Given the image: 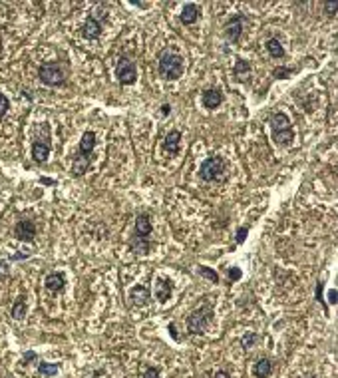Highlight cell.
I'll return each mask as SVG.
<instances>
[{
	"instance_id": "cell-1",
	"label": "cell",
	"mask_w": 338,
	"mask_h": 378,
	"mask_svg": "<svg viewBox=\"0 0 338 378\" xmlns=\"http://www.w3.org/2000/svg\"><path fill=\"white\" fill-rule=\"evenodd\" d=\"M269 123L272 128V139L277 145H288L294 139V130L288 116L285 112H272L269 116Z\"/></svg>"
},
{
	"instance_id": "cell-2",
	"label": "cell",
	"mask_w": 338,
	"mask_h": 378,
	"mask_svg": "<svg viewBox=\"0 0 338 378\" xmlns=\"http://www.w3.org/2000/svg\"><path fill=\"white\" fill-rule=\"evenodd\" d=\"M183 58L171 50H163L159 54V62H157V70H159V76L173 82V80H179L183 76Z\"/></svg>"
},
{
	"instance_id": "cell-3",
	"label": "cell",
	"mask_w": 338,
	"mask_h": 378,
	"mask_svg": "<svg viewBox=\"0 0 338 378\" xmlns=\"http://www.w3.org/2000/svg\"><path fill=\"white\" fill-rule=\"evenodd\" d=\"M213 317H215V310H213V307H211L209 303H203L197 309H193L191 312H189V317H187V330H189V334H203L209 328V325L213 323Z\"/></svg>"
},
{
	"instance_id": "cell-4",
	"label": "cell",
	"mask_w": 338,
	"mask_h": 378,
	"mask_svg": "<svg viewBox=\"0 0 338 378\" xmlns=\"http://www.w3.org/2000/svg\"><path fill=\"white\" fill-rule=\"evenodd\" d=\"M225 172H227V163L221 155H209L199 165V177L203 181H217L223 177Z\"/></svg>"
},
{
	"instance_id": "cell-5",
	"label": "cell",
	"mask_w": 338,
	"mask_h": 378,
	"mask_svg": "<svg viewBox=\"0 0 338 378\" xmlns=\"http://www.w3.org/2000/svg\"><path fill=\"white\" fill-rule=\"evenodd\" d=\"M38 78L42 84L46 86H64L66 84V76L62 72V68L56 64V62H46L42 64L40 70H38Z\"/></svg>"
},
{
	"instance_id": "cell-6",
	"label": "cell",
	"mask_w": 338,
	"mask_h": 378,
	"mask_svg": "<svg viewBox=\"0 0 338 378\" xmlns=\"http://www.w3.org/2000/svg\"><path fill=\"white\" fill-rule=\"evenodd\" d=\"M247 22H249V20H247V16L243 12L233 14V16L227 20V24H225V38L231 42V44H237V42L241 40Z\"/></svg>"
},
{
	"instance_id": "cell-7",
	"label": "cell",
	"mask_w": 338,
	"mask_h": 378,
	"mask_svg": "<svg viewBox=\"0 0 338 378\" xmlns=\"http://www.w3.org/2000/svg\"><path fill=\"white\" fill-rule=\"evenodd\" d=\"M116 76H118V82L121 86H132L137 80V68L134 64V60L130 58H119L118 62V68H116Z\"/></svg>"
},
{
	"instance_id": "cell-8",
	"label": "cell",
	"mask_w": 338,
	"mask_h": 378,
	"mask_svg": "<svg viewBox=\"0 0 338 378\" xmlns=\"http://www.w3.org/2000/svg\"><path fill=\"white\" fill-rule=\"evenodd\" d=\"M14 237L18 241H24V243L34 241V237H36V225H34V221H30V219L18 221L14 225Z\"/></svg>"
},
{
	"instance_id": "cell-9",
	"label": "cell",
	"mask_w": 338,
	"mask_h": 378,
	"mask_svg": "<svg viewBox=\"0 0 338 378\" xmlns=\"http://www.w3.org/2000/svg\"><path fill=\"white\" fill-rule=\"evenodd\" d=\"M100 34H101V20L96 14H90L82 26V36L86 40H98Z\"/></svg>"
},
{
	"instance_id": "cell-10",
	"label": "cell",
	"mask_w": 338,
	"mask_h": 378,
	"mask_svg": "<svg viewBox=\"0 0 338 378\" xmlns=\"http://www.w3.org/2000/svg\"><path fill=\"white\" fill-rule=\"evenodd\" d=\"M171 295H173V283H171V279H163V277H159V279L155 281V299H157L161 305H165L169 299H171Z\"/></svg>"
},
{
	"instance_id": "cell-11",
	"label": "cell",
	"mask_w": 338,
	"mask_h": 378,
	"mask_svg": "<svg viewBox=\"0 0 338 378\" xmlns=\"http://www.w3.org/2000/svg\"><path fill=\"white\" fill-rule=\"evenodd\" d=\"M50 155V137H44V139H36L32 143V159L36 163H44Z\"/></svg>"
},
{
	"instance_id": "cell-12",
	"label": "cell",
	"mask_w": 338,
	"mask_h": 378,
	"mask_svg": "<svg viewBox=\"0 0 338 378\" xmlns=\"http://www.w3.org/2000/svg\"><path fill=\"white\" fill-rule=\"evenodd\" d=\"M223 92L221 90H217V88H207L203 94H201V102H203V106L207 108V110H215V108H219L221 103H223Z\"/></svg>"
},
{
	"instance_id": "cell-13",
	"label": "cell",
	"mask_w": 338,
	"mask_h": 378,
	"mask_svg": "<svg viewBox=\"0 0 338 378\" xmlns=\"http://www.w3.org/2000/svg\"><path fill=\"white\" fill-rule=\"evenodd\" d=\"M94 148H96V134L94 132H86L82 136V139H80V145H78V155H82V157H88V159H92V155H94Z\"/></svg>"
},
{
	"instance_id": "cell-14",
	"label": "cell",
	"mask_w": 338,
	"mask_h": 378,
	"mask_svg": "<svg viewBox=\"0 0 338 378\" xmlns=\"http://www.w3.org/2000/svg\"><path fill=\"white\" fill-rule=\"evenodd\" d=\"M199 16H201V8H199L195 2H187V4L183 6V10H181L179 20H181V24L189 26V24H195L197 20H199Z\"/></svg>"
},
{
	"instance_id": "cell-15",
	"label": "cell",
	"mask_w": 338,
	"mask_h": 378,
	"mask_svg": "<svg viewBox=\"0 0 338 378\" xmlns=\"http://www.w3.org/2000/svg\"><path fill=\"white\" fill-rule=\"evenodd\" d=\"M44 287L50 291V292H60V291H64L66 287V277H64V273H48L46 279H44Z\"/></svg>"
},
{
	"instance_id": "cell-16",
	"label": "cell",
	"mask_w": 338,
	"mask_h": 378,
	"mask_svg": "<svg viewBox=\"0 0 338 378\" xmlns=\"http://www.w3.org/2000/svg\"><path fill=\"white\" fill-rule=\"evenodd\" d=\"M152 235V217L147 213H139L135 217V237L150 239Z\"/></svg>"
},
{
	"instance_id": "cell-17",
	"label": "cell",
	"mask_w": 338,
	"mask_h": 378,
	"mask_svg": "<svg viewBox=\"0 0 338 378\" xmlns=\"http://www.w3.org/2000/svg\"><path fill=\"white\" fill-rule=\"evenodd\" d=\"M130 299H132V303H134L135 307H145L147 303L152 301V292H150V289H145V287H141V285H135V287L130 291Z\"/></svg>"
},
{
	"instance_id": "cell-18",
	"label": "cell",
	"mask_w": 338,
	"mask_h": 378,
	"mask_svg": "<svg viewBox=\"0 0 338 378\" xmlns=\"http://www.w3.org/2000/svg\"><path fill=\"white\" fill-rule=\"evenodd\" d=\"M179 141H181V132L179 130H171L165 136V141H163L165 152L169 155H177L179 154Z\"/></svg>"
},
{
	"instance_id": "cell-19",
	"label": "cell",
	"mask_w": 338,
	"mask_h": 378,
	"mask_svg": "<svg viewBox=\"0 0 338 378\" xmlns=\"http://www.w3.org/2000/svg\"><path fill=\"white\" fill-rule=\"evenodd\" d=\"M249 74H251V64L247 60H243V58H237L235 66H233V78L237 82H245L249 78Z\"/></svg>"
},
{
	"instance_id": "cell-20",
	"label": "cell",
	"mask_w": 338,
	"mask_h": 378,
	"mask_svg": "<svg viewBox=\"0 0 338 378\" xmlns=\"http://www.w3.org/2000/svg\"><path fill=\"white\" fill-rule=\"evenodd\" d=\"M130 249L137 255H147L152 251V241L143 237H132L130 239Z\"/></svg>"
},
{
	"instance_id": "cell-21",
	"label": "cell",
	"mask_w": 338,
	"mask_h": 378,
	"mask_svg": "<svg viewBox=\"0 0 338 378\" xmlns=\"http://www.w3.org/2000/svg\"><path fill=\"white\" fill-rule=\"evenodd\" d=\"M253 374L255 378H269L272 374V362L269 359H259L253 366Z\"/></svg>"
},
{
	"instance_id": "cell-22",
	"label": "cell",
	"mask_w": 338,
	"mask_h": 378,
	"mask_svg": "<svg viewBox=\"0 0 338 378\" xmlns=\"http://www.w3.org/2000/svg\"><path fill=\"white\" fill-rule=\"evenodd\" d=\"M267 50H269V54H270L274 60L285 58V48H283V44H281L277 38H269V40H267Z\"/></svg>"
},
{
	"instance_id": "cell-23",
	"label": "cell",
	"mask_w": 338,
	"mask_h": 378,
	"mask_svg": "<svg viewBox=\"0 0 338 378\" xmlns=\"http://www.w3.org/2000/svg\"><path fill=\"white\" fill-rule=\"evenodd\" d=\"M10 314H12V319H16V321L24 319V314H26V301H24V297H18L16 299V303L12 305Z\"/></svg>"
},
{
	"instance_id": "cell-24",
	"label": "cell",
	"mask_w": 338,
	"mask_h": 378,
	"mask_svg": "<svg viewBox=\"0 0 338 378\" xmlns=\"http://www.w3.org/2000/svg\"><path fill=\"white\" fill-rule=\"evenodd\" d=\"M38 374H42V376H56V374H58V364H52V362H40V364H38Z\"/></svg>"
},
{
	"instance_id": "cell-25",
	"label": "cell",
	"mask_w": 338,
	"mask_h": 378,
	"mask_svg": "<svg viewBox=\"0 0 338 378\" xmlns=\"http://www.w3.org/2000/svg\"><path fill=\"white\" fill-rule=\"evenodd\" d=\"M259 341H261V337H259L257 332H247L245 337L241 339V344H243V348H253Z\"/></svg>"
},
{
	"instance_id": "cell-26",
	"label": "cell",
	"mask_w": 338,
	"mask_h": 378,
	"mask_svg": "<svg viewBox=\"0 0 338 378\" xmlns=\"http://www.w3.org/2000/svg\"><path fill=\"white\" fill-rule=\"evenodd\" d=\"M199 275L205 277V279H209L211 283H215V285L219 283V275H217L213 269H209V267H203V265H201V267H199Z\"/></svg>"
},
{
	"instance_id": "cell-27",
	"label": "cell",
	"mask_w": 338,
	"mask_h": 378,
	"mask_svg": "<svg viewBox=\"0 0 338 378\" xmlns=\"http://www.w3.org/2000/svg\"><path fill=\"white\" fill-rule=\"evenodd\" d=\"M290 74H292V68H287V66H279L272 70V76L277 80H287V78H290Z\"/></svg>"
},
{
	"instance_id": "cell-28",
	"label": "cell",
	"mask_w": 338,
	"mask_h": 378,
	"mask_svg": "<svg viewBox=\"0 0 338 378\" xmlns=\"http://www.w3.org/2000/svg\"><path fill=\"white\" fill-rule=\"evenodd\" d=\"M8 108H10V103H8V98H6L4 94H0V120H2V118L6 116Z\"/></svg>"
},
{
	"instance_id": "cell-29",
	"label": "cell",
	"mask_w": 338,
	"mask_h": 378,
	"mask_svg": "<svg viewBox=\"0 0 338 378\" xmlns=\"http://www.w3.org/2000/svg\"><path fill=\"white\" fill-rule=\"evenodd\" d=\"M247 235H249V227H245V225H243V227H239V229H237V243H239V245H243V243H245V239H247Z\"/></svg>"
},
{
	"instance_id": "cell-30",
	"label": "cell",
	"mask_w": 338,
	"mask_h": 378,
	"mask_svg": "<svg viewBox=\"0 0 338 378\" xmlns=\"http://www.w3.org/2000/svg\"><path fill=\"white\" fill-rule=\"evenodd\" d=\"M241 277H243V273H241L239 267H231L229 269V281H239Z\"/></svg>"
},
{
	"instance_id": "cell-31",
	"label": "cell",
	"mask_w": 338,
	"mask_h": 378,
	"mask_svg": "<svg viewBox=\"0 0 338 378\" xmlns=\"http://www.w3.org/2000/svg\"><path fill=\"white\" fill-rule=\"evenodd\" d=\"M141 378H159V368H157V366L147 368V370L143 372V376H141Z\"/></svg>"
},
{
	"instance_id": "cell-32",
	"label": "cell",
	"mask_w": 338,
	"mask_h": 378,
	"mask_svg": "<svg viewBox=\"0 0 338 378\" xmlns=\"http://www.w3.org/2000/svg\"><path fill=\"white\" fill-rule=\"evenodd\" d=\"M316 301H319V303L326 309V303H324V299H322V283H321V281L316 283Z\"/></svg>"
},
{
	"instance_id": "cell-33",
	"label": "cell",
	"mask_w": 338,
	"mask_h": 378,
	"mask_svg": "<svg viewBox=\"0 0 338 378\" xmlns=\"http://www.w3.org/2000/svg\"><path fill=\"white\" fill-rule=\"evenodd\" d=\"M324 10H328V14L334 16L336 10H338V2H326V4H324Z\"/></svg>"
},
{
	"instance_id": "cell-34",
	"label": "cell",
	"mask_w": 338,
	"mask_h": 378,
	"mask_svg": "<svg viewBox=\"0 0 338 378\" xmlns=\"http://www.w3.org/2000/svg\"><path fill=\"white\" fill-rule=\"evenodd\" d=\"M328 303L330 305H336L338 303V292H336V289H330L328 291Z\"/></svg>"
},
{
	"instance_id": "cell-35",
	"label": "cell",
	"mask_w": 338,
	"mask_h": 378,
	"mask_svg": "<svg viewBox=\"0 0 338 378\" xmlns=\"http://www.w3.org/2000/svg\"><path fill=\"white\" fill-rule=\"evenodd\" d=\"M167 328H169V334L173 337V341H179V334H177V330H175V323H169Z\"/></svg>"
},
{
	"instance_id": "cell-36",
	"label": "cell",
	"mask_w": 338,
	"mask_h": 378,
	"mask_svg": "<svg viewBox=\"0 0 338 378\" xmlns=\"http://www.w3.org/2000/svg\"><path fill=\"white\" fill-rule=\"evenodd\" d=\"M32 361H36V352H32V350H28V352L24 354V364H30Z\"/></svg>"
},
{
	"instance_id": "cell-37",
	"label": "cell",
	"mask_w": 338,
	"mask_h": 378,
	"mask_svg": "<svg viewBox=\"0 0 338 378\" xmlns=\"http://www.w3.org/2000/svg\"><path fill=\"white\" fill-rule=\"evenodd\" d=\"M213 378H231V374H229L227 370H217V372L213 374Z\"/></svg>"
},
{
	"instance_id": "cell-38",
	"label": "cell",
	"mask_w": 338,
	"mask_h": 378,
	"mask_svg": "<svg viewBox=\"0 0 338 378\" xmlns=\"http://www.w3.org/2000/svg\"><path fill=\"white\" fill-rule=\"evenodd\" d=\"M6 273H8V265L6 263H0V279H2Z\"/></svg>"
},
{
	"instance_id": "cell-39",
	"label": "cell",
	"mask_w": 338,
	"mask_h": 378,
	"mask_svg": "<svg viewBox=\"0 0 338 378\" xmlns=\"http://www.w3.org/2000/svg\"><path fill=\"white\" fill-rule=\"evenodd\" d=\"M169 112H171V106H169V103H163V106H161V114L163 116H169Z\"/></svg>"
},
{
	"instance_id": "cell-40",
	"label": "cell",
	"mask_w": 338,
	"mask_h": 378,
	"mask_svg": "<svg viewBox=\"0 0 338 378\" xmlns=\"http://www.w3.org/2000/svg\"><path fill=\"white\" fill-rule=\"evenodd\" d=\"M130 4H134V6H139V8H147V4H145V2H139V0H132Z\"/></svg>"
},
{
	"instance_id": "cell-41",
	"label": "cell",
	"mask_w": 338,
	"mask_h": 378,
	"mask_svg": "<svg viewBox=\"0 0 338 378\" xmlns=\"http://www.w3.org/2000/svg\"><path fill=\"white\" fill-rule=\"evenodd\" d=\"M40 181L44 185H54V179H50V177H40Z\"/></svg>"
}]
</instances>
